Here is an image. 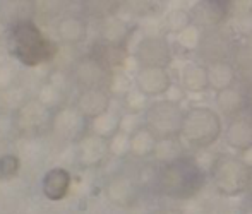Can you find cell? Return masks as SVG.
Listing matches in <instances>:
<instances>
[{
	"label": "cell",
	"instance_id": "cell-1",
	"mask_svg": "<svg viewBox=\"0 0 252 214\" xmlns=\"http://www.w3.org/2000/svg\"><path fill=\"white\" fill-rule=\"evenodd\" d=\"M204 185V171L194 158H180L163 165L158 173V188L163 195L172 199H189L196 195Z\"/></svg>",
	"mask_w": 252,
	"mask_h": 214
},
{
	"label": "cell",
	"instance_id": "cell-2",
	"mask_svg": "<svg viewBox=\"0 0 252 214\" xmlns=\"http://www.w3.org/2000/svg\"><path fill=\"white\" fill-rule=\"evenodd\" d=\"M209 178L220 194L235 197L249 190L252 168L240 156L218 154L209 170Z\"/></svg>",
	"mask_w": 252,
	"mask_h": 214
},
{
	"label": "cell",
	"instance_id": "cell-3",
	"mask_svg": "<svg viewBox=\"0 0 252 214\" xmlns=\"http://www.w3.org/2000/svg\"><path fill=\"white\" fill-rule=\"evenodd\" d=\"M221 117L209 106H190L186 110L182 139L194 148H208L220 139Z\"/></svg>",
	"mask_w": 252,
	"mask_h": 214
},
{
	"label": "cell",
	"instance_id": "cell-4",
	"mask_svg": "<svg viewBox=\"0 0 252 214\" xmlns=\"http://www.w3.org/2000/svg\"><path fill=\"white\" fill-rule=\"evenodd\" d=\"M186 112L180 105L170 103L166 99L155 101L144 113V127L155 135L158 141L161 139H179L182 135V125Z\"/></svg>",
	"mask_w": 252,
	"mask_h": 214
},
{
	"label": "cell",
	"instance_id": "cell-5",
	"mask_svg": "<svg viewBox=\"0 0 252 214\" xmlns=\"http://www.w3.org/2000/svg\"><path fill=\"white\" fill-rule=\"evenodd\" d=\"M136 59L143 67H159L166 69L173 60V50L165 36L153 34L144 40L136 48Z\"/></svg>",
	"mask_w": 252,
	"mask_h": 214
},
{
	"label": "cell",
	"instance_id": "cell-6",
	"mask_svg": "<svg viewBox=\"0 0 252 214\" xmlns=\"http://www.w3.org/2000/svg\"><path fill=\"white\" fill-rule=\"evenodd\" d=\"M47 46L48 43L41 38L40 31L33 24L24 23L14 31V52L26 63L31 62L30 55H36V59L41 60V53H48Z\"/></svg>",
	"mask_w": 252,
	"mask_h": 214
},
{
	"label": "cell",
	"instance_id": "cell-7",
	"mask_svg": "<svg viewBox=\"0 0 252 214\" xmlns=\"http://www.w3.org/2000/svg\"><path fill=\"white\" fill-rule=\"evenodd\" d=\"M136 84L137 89L143 94H146L148 98H153V96L165 94L173 83L166 69H159V67H141L136 74Z\"/></svg>",
	"mask_w": 252,
	"mask_h": 214
},
{
	"label": "cell",
	"instance_id": "cell-8",
	"mask_svg": "<svg viewBox=\"0 0 252 214\" xmlns=\"http://www.w3.org/2000/svg\"><path fill=\"white\" fill-rule=\"evenodd\" d=\"M232 52V38L230 34H226L225 31L211 30L204 31V36H202V43L199 46L201 57L208 59L209 62H215V60H228V55Z\"/></svg>",
	"mask_w": 252,
	"mask_h": 214
},
{
	"label": "cell",
	"instance_id": "cell-9",
	"mask_svg": "<svg viewBox=\"0 0 252 214\" xmlns=\"http://www.w3.org/2000/svg\"><path fill=\"white\" fill-rule=\"evenodd\" d=\"M228 7L230 3L226 2H202L197 5L196 12L192 14L194 17V24L199 26L204 31H211V30H218L221 28V24L225 23L226 16H228Z\"/></svg>",
	"mask_w": 252,
	"mask_h": 214
},
{
	"label": "cell",
	"instance_id": "cell-10",
	"mask_svg": "<svg viewBox=\"0 0 252 214\" xmlns=\"http://www.w3.org/2000/svg\"><path fill=\"white\" fill-rule=\"evenodd\" d=\"M225 141L230 148L240 153L252 148V119L239 115L230 120L225 128Z\"/></svg>",
	"mask_w": 252,
	"mask_h": 214
},
{
	"label": "cell",
	"instance_id": "cell-11",
	"mask_svg": "<svg viewBox=\"0 0 252 214\" xmlns=\"http://www.w3.org/2000/svg\"><path fill=\"white\" fill-rule=\"evenodd\" d=\"M208 83L213 91L220 92L223 89L233 88L237 83V69L230 60H215L206 65Z\"/></svg>",
	"mask_w": 252,
	"mask_h": 214
},
{
	"label": "cell",
	"instance_id": "cell-12",
	"mask_svg": "<svg viewBox=\"0 0 252 214\" xmlns=\"http://www.w3.org/2000/svg\"><path fill=\"white\" fill-rule=\"evenodd\" d=\"M179 81L182 84V88L189 92H204L209 88L208 83V69L206 65L197 62H187L180 70Z\"/></svg>",
	"mask_w": 252,
	"mask_h": 214
},
{
	"label": "cell",
	"instance_id": "cell-13",
	"mask_svg": "<svg viewBox=\"0 0 252 214\" xmlns=\"http://www.w3.org/2000/svg\"><path fill=\"white\" fill-rule=\"evenodd\" d=\"M70 187V175L63 168H53L43 177V194L52 201H60Z\"/></svg>",
	"mask_w": 252,
	"mask_h": 214
},
{
	"label": "cell",
	"instance_id": "cell-14",
	"mask_svg": "<svg viewBox=\"0 0 252 214\" xmlns=\"http://www.w3.org/2000/svg\"><path fill=\"white\" fill-rule=\"evenodd\" d=\"M215 103H216V108L223 115L230 117V119H235L246 108V96H244V92L239 88L233 86V88L223 89V91L216 92Z\"/></svg>",
	"mask_w": 252,
	"mask_h": 214
},
{
	"label": "cell",
	"instance_id": "cell-15",
	"mask_svg": "<svg viewBox=\"0 0 252 214\" xmlns=\"http://www.w3.org/2000/svg\"><path fill=\"white\" fill-rule=\"evenodd\" d=\"M130 153L137 158H148V156H155L156 144L158 139L148 130L146 127H141L137 132L130 135Z\"/></svg>",
	"mask_w": 252,
	"mask_h": 214
},
{
	"label": "cell",
	"instance_id": "cell-16",
	"mask_svg": "<svg viewBox=\"0 0 252 214\" xmlns=\"http://www.w3.org/2000/svg\"><path fill=\"white\" fill-rule=\"evenodd\" d=\"M155 156L158 161L168 165V163L184 158V146L179 142V139H161L156 144Z\"/></svg>",
	"mask_w": 252,
	"mask_h": 214
},
{
	"label": "cell",
	"instance_id": "cell-17",
	"mask_svg": "<svg viewBox=\"0 0 252 214\" xmlns=\"http://www.w3.org/2000/svg\"><path fill=\"white\" fill-rule=\"evenodd\" d=\"M202 36H204V31H202L199 26H196V24H190L182 33L175 34V40H177V45H179L184 52H196V50L199 52Z\"/></svg>",
	"mask_w": 252,
	"mask_h": 214
},
{
	"label": "cell",
	"instance_id": "cell-18",
	"mask_svg": "<svg viewBox=\"0 0 252 214\" xmlns=\"http://www.w3.org/2000/svg\"><path fill=\"white\" fill-rule=\"evenodd\" d=\"M166 30L172 31V33L179 34L182 33L186 28H189L190 24H194V17L189 10L184 9H173L166 14Z\"/></svg>",
	"mask_w": 252,
	"mask_h": 214
},
{
	"label": "cell",
	"instance_id": "cell-19",
	"mask_svg": "<svg viewBox=\"0 0 252 214\" xmlns=\"http://www.w3.org/2000/svg\"><path fill=\"white\" fill-rule=\"evenodd\" d=\"M19 170V159L14 154H5L0 158V178H10Z\"/></svg>",
	"mask_w": 252,
	"mask_h": 214
},
{
	"label": "cell",
	"instance_id": "cell-20",
	"mask_svg": "<svg viewBox=\"0 0 252 214\" xmlns=\"http://www.w3.org/2000/svg\"><path fill=\"white\" fill-rule=\"evenodd\" d=\"M127 105L132 112H141V110H148L150 105H148V96L143 94V92L137 89V91L130 92L129 94V99H127Z\"/></svg>",
	"mask_w": 252,
	"mask_h": 214
},
{
	"label": "cell",
	"instance_id": "cell-21",
	"mask_svg": "<svg viewBox=\"0 0 252 214\" xmlns=\"http://www.w3.org/2000/svg\"><path fill=\"white\" fill-rule=\"evenodd\" d=\"M166 96V101L170 103H175V105H180V101L184 99V96H186V89L182 88V84H172L168 88V91L165 92Z\"/></svg>",
	"mask_w": 252,
	"mask_h": 214
},
{
	"label": "cell",
	"instance_id": "cell-22",
	"mask_svg": "<svg viewBox=\"0 0 252 214\" xmlns=\"http://www.w3.org/2000/svg\"><path fill=\"white\" fill-rule=\"evenodd\" d=\"M240 158L244 159V163H247V165L252 168V148L249 149H246V151H242L240 153Z\"/></svg>",
	"mask_w": 252,
	"mask_h": 214
},
{
	"label": "cell",
	"instance_id": "cell-23",
	"mask_svg": "<svg viewBox=\"0 0 252 214\" xmlns=\"http://www.w3.org/2000/svg\"><path fill=\"white\" fill-rule=\"evenodd\" d=\"M246 53L252 59V33L246 38Z\"/></svg>",
	"mask_w": 252,
	"mask_h": 214
},
{
	"label": "cell",
	"instance_id": "cell-24",
	"mask_svg": "<svg viewBox=\"0 0 252 214\" xmlns=\"http://www.w3.org/2000/svg\"><path fill=\"white\" fill-rule=\"evenodd\" d=\"M159 214H184L180 209H165V211H161Z\"/></svg>",
	"mask_w": 252,
	"mask_h": 214
},
{
	"label": "cell",
	"instance_id": "cell-25",
	"mask_svg": "<svg viewBox=\"0 0 252 214\" xmlns=\"http://www.w3.org/2000/svg\"><path fill=\"white\" fill-rule=\"evenodd\" d=\"M242 214H252V204L251 206H247L246 209H244V213Z\"/></svg>",
	"mask_w": 252,
	"mask_h": 214
},
{
	"label": "cell",
	"instance_id": "cell-26",
	"mask_svg": "<svg viewBox=\"0 0 252 214\" xmlns=\"http://www.w3.org/2000/svg\"><path fill=\"white\" fill-rule=\"evenodd\" d=\"M251 194V197H252V178H251V185H249V190H247Z\"/></svg>",
	"mask_w": 252,
	"mask_h": 214
}]
</instances>
